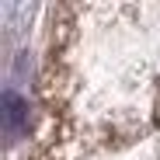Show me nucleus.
<instances>
[{
    "mask_svg": "<svg viewBox=\"0 0 160 160\" xmlns=\"http://www.w3.org/2000/svg\"><path fill=\"white\" fill-rule=\"evenodd\" d=\"M4 122H7V132H21L24 125H28V112H24V101L7 91L4 94Z\"/></svg>",
    "mask_w": 160,
    "mask_h": 160,
    "instance_id": "nucleus-1",
    "label": "nucleus"
}]
</instances>
